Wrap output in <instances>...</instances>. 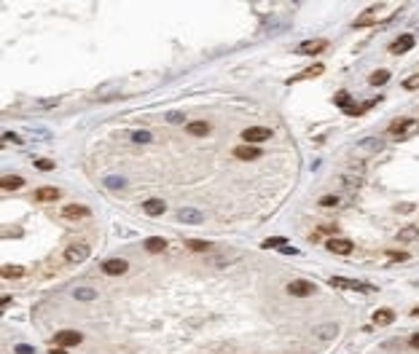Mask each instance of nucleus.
Listing matches in <instances>:
<instances>
[{
    "label": "nucleus",
    "mask_w": 419,
    "mask_h": 354,
    "mask_svg": "<svg viewBox=\"0 0 419 354\" xmlns=\"http://www.w3.org/2000/svg\"><path fill=\"white\" fill-rule=\"evenodd\" d=\"M27 269L25 266H14V263H6L3 269H0V277L3 279H19V277H25Z\"/></svg>",
    "instance_id": "12"
},
{
    "label": "nucleus",
    "mask_w": 419,
    "mask_h": 354,
    "mask_svg": "<svg viewBox=\"0 0 419 354\" xmlns=\"http://www.w3.org/2000/svg\"><path fill=\"white\" fill-rule=\"evenodd\" d=\"M73 298H75V301H94L97 293L91 287H75L73 290Z\"/></svg>",
    "instance_id": "23"
},
{
    "label": "nucleus",
    "mask_w": 419,
    "mask_h": 354,
    "mask_svg": "<svg viewBox=\"0 0 419 354\" xmlns=\"http://www.w3.org/2000/svg\"><path fill=\"white\" fill-rule=\"evenodd\" d=\"M145 250H148V253H164L167 242L161 239V236H151V239H145Z\"/></svg>",
    "instance_id": "20"
},
{
    "label": "nucleus",
    "mask_w": 419,
    "mask_h": 354,
    "mask_svg": "<svg viewBox=\"0 0 419 354\" xmlns=\"http://www.w3.org/2000/svg\"><path fill=\"white\" fill-rule=\"evenodd\" d=\"M129 271V263L124 258H111V261L102 263V274H111V277H119V274H127Z\"/></svg>",
    "instance_id": "6"
},
{
    "label": "nucleus",
    "mask_w": 419,
    "mask_h": 354,
    "mask_svg": "<svg viewBox=\"0 0 419 354\" xmlns=\"http://www.w3.org/2000/svg\"><path fill=\"white\" fill-rule=\"evenodd\" d=\"M282 253H285V255H298V250H296V247H288V245H285V247H282Z\"/></svg>",
    "instance_id": "37"
},
{
    "label": "nucleus",
    "mask_w": 419,
    "mask_h": 354,
    "mask_svg": "<svg viewBox=\"0 0 419 354\" xmlns=\"http://www.w3.org/2000/svg\"><path fill=\"white\" fill-rule=\"evenodd\" d=\"M414 41H416V38L406 33V35L395 38V41L390 43V51H392V54H406L408 49H414Z\"/></svg>",
    "instance_id": "9"
},
{
    "label": "nucleus",
    "mask_w": 419,
    "mask_h": 354,
    "mask_svg": "<svg viewBox=\"0 0 419 354\" xmlns=\"http://www.w3.org/2000/svg\"><path fill=\"white\" fill-rule=\"evenodd\" d=\"M185 247L193 250V253H207L213 245H210V242H204V239H188V242H185Z\"/></svg>",
    "instance_id": "24"
},
{
    "label": "nucleus",
    "mask_w": 419,
    "mask_h": 354,
    "mask_svg": "<svg viewBox=\"0 0 419 354\" xmlns=\"http://www.w3.org/2000/svg\"><path fill=\"white\" fill-rule=\"evenodd\" d=\"M271 137V132L266 127H250V129H245L242 132V140L247 145H255V143H263V140H269Z\"/></svg>",
    "instance_id": "4"
},
{
    "label": "nucleus",
    "mask_w": 419,
    "mask_h": 354,
    "mask_svg": "<svg viewBox=\"0 0 419 354\" xmlns=\"http://www.w3.org/2000/svg\"><path fill=\"white\" fill-rule=\"evenodd\" d=\"M387 81H390V73H387V70H376V73H371V78H368L371 86H384Z\"/></svg>",
    "instance_id": "26"
},
{
    "label": "nucleus",
    "mask_w": 419,
    "mask_h": 354,
    "mask_svg": "<svg viewBox=\"0 0 419 354\" xmlns=\"http://www.w3.org/2000/svg\"><path fill=\"white\" fill-rule=\"evenodd\" d=\"M333 287H341V290H355V293H374L376 287L366 285V282H358V279H344V277H333L331 279Z\"/></svg>",
    "instance_id": "1"
},
{
    "label": "nucleus",
    "mask_w": 419,
    "mask_h": 354,
    "mask_svg": "<svg viewBox=\"0 0 419 354\" xmlns=\"http://www.w3.org/2000/svg\"><path fill=\"white\" fill-rule=\"evenodd\" d=\"M328 253H336V255H349L352 253V242L349 239H328Z\"/></svg>",
    "instance_id": "10"
},
{
    "label": "nucleus",
    "mask_w": 419,
    "mask_h": 354,
    "mask_svg": "<svg viewBox=\"0 0 419 354\" xmlns=\"http://www.w3.org/2000/svg\"><path fill=\"white\" fill-rule=\"evenodd\" d=\"M143 209L148 212V215H161V212L167 209V204L161 201V199H148V201L143 204Z\"/></svg>",
    "instance_id": "21"
},
{
    "label": "nucleus",
    "mask_w": 419,
    "mask_h": 354,
    "mask_svg": "<svg viewBox=\"0 0 419 354\" xmlns=\"http://www.w3.org/2000/svg\"><path fill=\"white\" fill-rule=\"evenodd\" d=\"M237 159H242V161H253V159H258L261 156V148L258 145H239L237 151H234Z\"/></svg>",
    "instance_id": "11"
},
{
    "label": "nucleus",
    "mask_w": 419,
    "mask_h": 354,
    "mask_svg": "<svg viewBox=\"0 0 419 354\" xmlns=\"http://www.w3.org/2000/svg\"><path fill=\"white\" fill-rule=\"evenodd\" d=\"M22 185H25V180L17 177V175H3V180H0V188H3V191H17Z\"/></svg>",
    "instance_id": "16"
},
{
    "label": "nucleus",
    "mask_w": 419,
    "mask_h": 354,
    "mask_svg": "<svg viewBox=\"0 0 419 354\" xmlns=\"http://www.w3.org/2000/svg\"><path fill=\"white\" fill-rule=\"evenodd\" d=\"M177 220H180V223H199L201 212L199 209H180L177 212Z\"/></svg>",
    "instance_id": "22"
},
{
    "label": "nucleus",
    "mask_w": 419,
    "mask_h": 354,
    "mask_svg": "<svg viewBox=\"0 0 419 354\" xmlns=\"http://www.w3.org/2000/svg\"><path fill=\"white\" fill-rule=\"evenodd\" d=\"M81 341H83V335L78 330H59V333L51 338L54 346H78Z\"/></svg>",
    "instance_id": "2"
},
{
    "label": "nucleus",
    "mask_w": 419,
    "mask_h": 354,
    "mask_svg": "<svg viewBox=\"0 0 419 354\" xmlns=\"http://www.w3.org/2000/svg\"><path fill=\"white\" fill-rule=\"evenodd\" d=\"M419 236V228L416 225H408V228H403V231L398 233V239L400 242H411V239H416Z\"/></svg>",
    "instance_id": "28"
},
{
    "label": "nucleus",
    "mask_w": 419,
    "mask_h": 354,
    "mask_svg": "<svg viewBox=\"0 0 419 354\" xmlns=\"http://www.w3.org/2000/svg\"><path fill=\"white\" fill-rule=\"evenodd\" d=\"M62 217H65V220H86L89 217V209L83 207V204H67V207L62 209Z\"/></svg>",
    "instance_id": "8"
},
{
    "label": "nucleus",
    "mask_w": 419,
    "mask_h": 354,
    "mask_svg": "<svg viewBox=\"0 0 419 354\" xmlns=\"http://www.w3.org/2000/svg\"><path fill=\"white\" fill-rule=\"evenodd\" d=\"M339 204V196H323L320 199V207H336Z\"/></svg>",
    "instance_id": "33"
},
{
    "label": "nucleus",
    "mask_w": 419,
    "mask_h": 354,
    "mask_svg": "<svg viewBox=\"0 0 419 354\" xmlns=\"http://www.w3.org/2000/svg\"><path fill=\"white\" fill-rule=\"evenodd\" d=\"M35 199L38 201H57L59 199V188H38Z\"/></svg>",
    "instance_id": "17"
},
{
    "label": "nucleus",
    "mask_w": 419,
    "mask_h": 354,
    "mask_svg": "<svg viewBox=\"0 0 419 354\" xmlns=\"http://www.w3.org/2000/svg\"><path fill=\"white\" fill-rule=\"evenodd\" d=\"M89 245H83V242H78V245H70L65 250V258H67V263H83L89 258Z\"/></svg>",
    "instance_id": "3"
},
{
    "label": "nucleus",
    "mask_w": 419,
    "mask_h": 354,
    "mask_svg": "<svg viewBox=\"0 0 419 354\" xmlns=\"http://www.w3.org/2000/svg\"><path fill=\"white\" fill-rule=\"evenodd\" d=\"M167 121H169V124H183L185 115L180 113V110H169V113H167Z\"/></svg>",
    "instance_id": "30"
},
{
    "label": "nucleus",
    "mask_w": 419,
    "mask_h": 354,
    "mask_svg": "<svg viewBox=\"0 0 419 354\" xmlns=\"http://www.w3.org/2000/svg\"><path fill=\"white\" fill-rule=\"evenodd\" d=\"M271 247H285V239L282 236H271V239L263 242V250H271Z\"/></svg>",
    "instance_id": "29"
},
{
    "label": "nucleus",
    "mask_w": 419,
    "mask_h": 354,
    "mask_svg": "<svg viewBox=\"0 0 419 354\" xmlns=\"http://www.w3.org/2000/svg\"><path fill=\"white\" fill-rule=\"evenodd\" d=\"M328 49V41H306V43H301L298 46V51L301 54H320Z\"/></svg>",
    "instance_id": "15"
},
{
    "label": "nucleus",
    "mask_w": 419,
    "mask_h": 354,
    "mask_svg": "<svg viewBox=\"0 0 419 354\" xmlns=\"http://www.w3.org/2000/svg\"><path fill=\"white\" fill-rule=\"evenodd\" d=\"M288 293L296 295V298H306V295H315V285L306 279H293L288 285Z\"/></svg>",
    "instance_id": "5"
},
{
    "label": "nucleus",
    "mask_w": 419,
    "mask_h": 354,
    "mask_svg": "<svg viewBox=\"0 0 419 354\" xmlns=\"http://www.w3.org/2000/svg\"><path fill=\"white\" fill-rule=\"evenodd\" d=\"M339 333V325H320V327H315V338H323V341H328V338H333Z\"/></svg>",
    "instance_id": "18"
},
{
    "label": "nucleus",
    "mask_w": 419,
    "mask_h": 354,
    "mask_svg": "<svg viewBox=\"0 0 419 354\" xmlns=\"http://www.w3.org/2000/svg\"><path fill=\"white\" fill-rule=\"evenodd\" d=\"M392 319H395V311H392V309H376L374 317H371V322H374V325H379V327L390 325Z\"/></svg>",
    "instance_id": "13"
},
{
    "label": "nucleus",
    "mask_w": 419,
    "mask_h": 354,
    "mask_svg": "<svg viewBox=\"0 0 419 354\" xmlns=\"http://www.w3.org/2000/svg\"><path fill=\"white\" fill-rule=\"evenodd\" d=\"M392 261H408V253H390Z\"/></svg>",
    "instance_id": "36"
},
{
    "label": "nucleus",
    "mask_w": 419,
    "mask_h": 354,
    "mask_svg": "<svg viewBox=\"0 0 419 354\" xmlns=\"http://www.w3.org/2000/svg\"><path fill=\"white\" fill-rule=\"evenodd\" d=\"M411 129H416V121L414 118H398V121H392V127H390V135L392 137H403L406 132Z\"/></svg>",
    "instance_id": "7"
},
{
    "label": "nucleus",
    "mask_w": 419,
    "mask_h": 354,
    "mask_svg": "<svg viewBox=\"0 0 419 354\" xmlns=\"http://www.w3.org/2000/svg\"><path fill=\"white\" fill-rule=\"evenodd\" d=\"M151 132H132V143L135 145H148L151 143Z\"/></svg>",
    "instance_id": "27"
},
{
    "label": "nucleus",
    "mask_w": 419,
    "mask_h": 354,
    "mask_svg": "<svg viewBox=\"0 0 419 354\" xmlns=\"http://www.w3.org/2000/svg\"><path fill=\"white\" fill-rule=\"evenodd\" d=\"M411 346H414V349H419V333H414V335H411V341H408Z\"/></svg>",
    "instance_id": "38"
},
{
    "label": "nucleus",
    "mask_w": 419,
    "mask_h": 354,
    "mask_svg": "<svg viewBox=\"0 0 419 354\" xmlns=\"http://www.w3.org/2000/svg\"><path fill=\"white\" fill-rule=\"evenodd\" d=\"M185 129H188V135H196V137L210 135V124H207V121H193V124H185Z\"/></svg>",
    "instance_id": "19"
},
{
    "label": "nucleus",
    "mask_w": 419,
    "mask_h": 354,
    "mask_svg": "<svg viewBox=\"0 0 419 354\" xmlns=\"http://www.w3.org/2000/svg\"><path fill=\"white\" fill-rule=\"evenodd\" d=\"M35 169H41V172H51V169H54V161H49V159H38V161H35Z\"/></svg>",
    "instance_id": "31"
},
{
    "label": "nucleus",
    "mask_w": 419,
    "mask_h": 354,
    "mask_svg": "<svg viewBox=\"0 0 419 354\" xmlns=\"http://www.w3.org/2000/svg\"><path fill=\"white\" fill-rule=\"evenodd\" d=\"M403 89H419V75H411L403 81Z\"/></svg>",
    "instance_id": "34"
},
{
    "label": "nucleus",
    "mask_w": 419,
    "mask_h": 354,
    "mask_svg": "<svg viewBox=\"0 0 419 354\" xmlns=\"http://www.w3.org/2000/svg\"><path fill=\"white\" fill-rule=\"evenodd\" d=\"M17 354H33V346H25V343H19V346H17Z\"/></svg>",
    "instance_id": "35"
},
{
    "label": "nucleus",
    "mask_w": 419,
    "mask_h": 354,
    "mask_svg": "<svg viewBox=\"0 0 419 354\" xmlns=\"http://www.w3.org/2000/svg\"><path fill=\"white\" fill-rule=\"evenodd\" d=\"M317 75H323V65H320V62H317V65H312V67H306L304 73L293 75L288 83H298V81H306V78H317Z\"/></svg>",
    "instance_id": "14"
},
{
    "label": "nucleus",
    "mask_w": 419,
    "mask_h": 354,
    "mask_svg": "<svg viewBox=\"0 0 419 354\" xmlns=\"http://www.w3.org/2000/svg\"><path fill=\"white\" fill-rule=\"evenodd\" d=\"M379 148H382V143H379V140L376 137H371V140H363V143H360V148H358V153H376L379 151Z\"/></svg>",
    "instance_id": "25"
},
{
    "label": "nucleus",
    "mask_w": 419,
    "mask_h": 354,
    "mask_svg": "<svg viewBox=\"0 0 419 354\" xmlns=\"http://www.w3.org/2000/svg\"><path fill=\"white\" fill-rule=\"evenodd\" d=\"M347 102H352V99H349V97H347V94H344V91H339V94H336V105H339L341 110H347V107H349V105H347Z\"/></svg>",
    "instance_id": "32"
}]
</instances>
